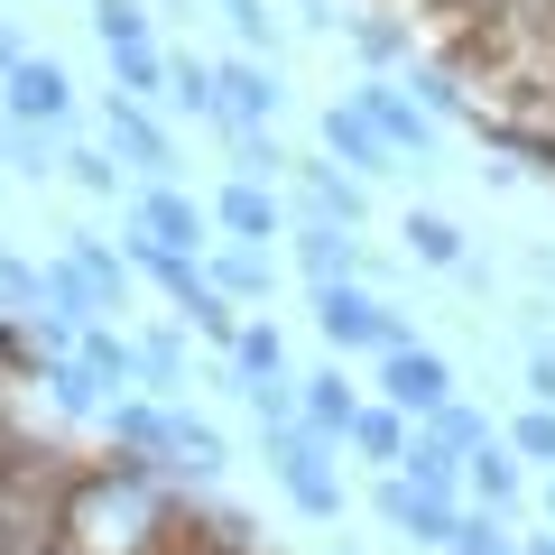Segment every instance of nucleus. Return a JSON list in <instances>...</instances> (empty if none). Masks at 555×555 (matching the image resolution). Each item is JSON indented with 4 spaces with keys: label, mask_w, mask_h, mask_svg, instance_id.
<instances>
[{
    "label": "nucleus",
    "mask_w": 555,
    "mask_h": 555,
    "mask_svg": "<svg viewBox=\"0 0 555 555\" xmlns=\"http://www.w3.org/2000/svg\"><path fill=\"white\" fill-rule=\"evenodd\" d=\"M38 297H47V269H28V259L0 241V315H38Z\"/></svg>",
    "instance_id": "32"
},
{
    "label": "nucleus",
    "mask_w": 555,
    "mask_h": 555,
    "mask_svg": "<svg viewBox=\"0 0 555 555\" xmlns=\"http://www.w3.org/2000/svg\"><path fill=\"white\" fill-rule=\"evenodd\" d=\"M444 555H518V537L500 528V509H463V528H454Z\"/></svg>",
    "instance_id": "35"
},
{
    "label": "nucleus",
    "mask_w": 555,
    "mask_h": 555,
    "mask_svg": "<svg viewBox=\"0 0 555 555\" xmlns=\"http://www.w3.org/2000/svg\"><path fill=\"white\" fill-rule=\"evenodd\" d=\"M93 38H102V56L149 47V0H93Z\"/></svg>",
    "instance_id": "29"
},
{
    "label": "nucleus",
    "mask_w": 555,
    "mask_h": 555,
    "mask_svg": "<svg viewBox=\"0 0 555 555\" xmlns=\"http://www.w3.org/2000/svg\"><path fill=\"white\" fill-rule=\"evenodd\" d=\"M463 491H473L481 509H500V518H509L518 500H528V473H518V444H509V436H491L481 454H463Z\"/></svg>",
    "instance_id": "15"
},
{
    "label": "nucleus",
    "mask_w": 555,
    "mask_h": 555,
    "mask_svg": "<svg viewBox=\"0 0 555 555\" xmlns=\"http://www.w3.org/2000/svg\"><path fill=\"white\" fill-rule=\"evenodd\" d=\"M222 20H232L241 56H278V10L269 0H222Z\"/></svg>",
    "instance_id": "33"
},
{
    "label": "nucleus",
    "mask_w": 555,
    "mask_h": 555,
    "mask_svg": "<svg viewBox=\"0 0 555 555\" xmlns=\"http://www.w3.org/2000/svg\"><path fill=\"white\" fill-rule=\"evenodd\" d=\"M259 436H269V473H278V491L297 500L306 518H343V481H334L324 436L306 426V416H287V426H259Z\"/></svg>",
    "instance_id": "1"
},
{
    "label": "nucleus",
    "mask_w": 555,
    "mask_h": 555,
    "mask_svg": "<svg viewBox=\"0 0 555 555\" xmlns=\"http://www.w3.org/2000/svg\"><path fill=\"white\" fill-rule=\"evenodd\" d=\"M408 426H416V416H398L389 398H379V408L361 398V416H352V436H343V444H352L361 463H379V473H398V454H408Z\"/></svg>",
    "instance_id": "21"
},
{
    "label": "nucleus",
    "mask_w": 555,
    "mask_h": 555,
    "mask_svg": "<svg viewBox=\"0 0 555 555\" xmlns=\"http://www.w3.org/2000/svg\"><path fill=\"white\" fill-rule=\"evenodd\" d=\"M371 509L389 518V528L408 537V546H436V555L454 546V528H463V491H416L408 473H389V481H379V491H371Z\"/></svg>",
    "instance_id": "6"
},
{
    "label": "nucleus",
    "mask_w": 555,
    "mask_h": 555,
    "mask_svg": "<svg viewBox=\"0 0 555 555\" xmlns=\"http://www.w3.org/2000/svg\"><path fill=\"white\" fill-rule=\"evenodd\" d=\"M139 389H158V398H177V389H185V334H177V324L139 334Z\"/></svg>",
    "instance_id": "26"
},
{
    "label": "nucleus",
    "mask_w": 555,
    "mask_h": 555,
    "mask_svg": "<svg viewBox=\"0 0 555 555\" xmlns=\"http://www.w3.org/2000/svg\"><path fill=\"white\" fill-rule=\"evenodd\" d=\"M222 463H232L222 426H204L185 398H167V473H185V481H222Z\"/></svg>",
    "instance_id": "13"
},
{
    "label": "nucleus",
    "mask_w": 555,
    "mask_h": 555,
    "mask_svg": "<svg viewBox=\"0 0 555 555\" xmlns=\"http://www.w3.org/2000/svg\"><path fill=\"white\" fill-rule=\"evenodd\" d=\"M56 167L83 185V195H120V158H112V149H65Z\"/></svg>",
    "instance_id": "36"
},
{
    "label": "nucleus",
    "mask_w": 555,
    "mask_h": 555,
    "mask_svg": "<svg viewBox=\"0 0 555 555\" xmlns=\"http://www.w3.org/2000/svg\"><path fill=\"white\" fill-rule=\"evenodd\" d=\"M315 324H324V343H334V352H398V343H416L408 315H398V306H379L361 278L315 287Z\"/></svg>",
    "instance_id": "2"
},
{
    "label": "nucleus",
    "mask_w": 555,
    "mask_h": 555,
    "mask_svg": "<svg viewBox=\"0 0 555 555\" xmlns=\"http://www.w3.org/2000/svg\"><path fill=\"white\" fill-rule=\"evenodd\" d=\"M0 139H10V112H0Z\"/></svg>",
    "instance_id": "45"
},
{
    "label": "nucleus",
    "mask_w": 555,
    "mask_h": 555,
    "mask_svg": "<svg viewBox=\"0 0 555 555\" xmlns=\"http://www.w3.org/2000/svg\"><path fill=\"white\" fill-rule=\"evenodd\" d=\"M214 83H222V112H232V130H269L278 102H287V83H278L269 56H222Z\"/></svg>",
    "instance_id": "10"
},
{
    "label": "nucleus",
    "mask_w": 555,
    "mask_h": 555,
    "mask_svg": "<svg viewBox=\"0 0 555 555\" xmlns=\"http://www.w3.org/2000/svg\"><path fill=\"white\" fill-rule=\"evenodd\" d=\"M297 20L306 28H343V0H297Z\"/></svg>",
    "instance_id": "39"
},
{
    "label": "nucleus",
    "mask_w": 555,
    "mask_h": 555,
    "mask_svg": "<svg viewBox=\"0 0 555 555\" xmlns=\"http://www.w3.org/2000/svg\"><path fill=\"white\" fill-rule=\"evenodd\" d=\"M324 158L352 167V177H408V158L371 130V112H361V102H334V112H324Z\"/></svg>",
    "instance_id": "9"
},
{
    "label": "nucleus",
    "mask_w": 555,
    "mask_h": 555,
    "mask_svg": "<svg viewBox=\"0 0 555 555\" xmlns=\"http://www.w3.org/2000/svg\"><path fill=\"white\" fill-rule=\"evenodd\" d=\"M20 56H28V47H20V28L0 20V75H10V65H20Z\"/></svg>",
    "instance_id": "40"
},
{
    "label": "nucleus",
    "mask_w": 555,
    "mask_h": 555,
    "mask_svg": "<svg viewBox=\"0 0 555 555\" xmlns=\"http://www.w3.org/2000/svg\"><path fill=\"white\" fill-rule=\"evenodd\" d=\"M379 398H389L398 416H436L444 398H454V361H444L436 343H398V352H379Z\"/></svg>",
    "instance_id": "7"
},
{
    "label": "nucleus",
    "mask_w": 555,
    "mask_h": 555,
    "mask_svg": "<svg viewBox=\"0 0 555 555\" xmlns=\"http://www.w3.org/2000/svg\"><path fill=\"white\" fill-rule=\"evenodd\" d=\"M214 232L222 241H259L269 250L278 232H287V214H278V195L259 177H232V185H214Z\"/></svg>",
    "instance_id": "12"
},
{
    "label": "nucleus",
    "mask_w": 555,
    "mask_h": 555,
    "mask_svg": "<svg viewBox=\"0 0 555 555\" xmlns=\"http://www.w3.org/2000/svg\"><path fill=\"white\" fill-rule=\"evenodd\" d=\"M352 102L371 112V130L389 139L398 158H436V149H444V120L426 112V102H416L408 83H389V75H361V83H352Z\"/></svg>",
    "instance_id": "4"
},
{
    "label": "nucleus",
    "mask_w": 555,
    "mask_h": 555,
    "mask_svg": "<svg viewBox=\"0 0 555 555\" xmlns=\"http://www.w3.org/2000/svg\"><path fill=\"white\" fill-rule=\"evenodd\" d=\"M352 47H361V65H371V75L416 65V47H408V28H398V20H352Z\"/></svg>",
    "instance_id": "28"
},
{
    "label": "nucleus",
    "mask_w": 555,
    "mask_h": 555,
    "mask_svg": "<svg viewBox=\"0 0 555 555\" xmlns=\"http://www.w3.org/2000/svg\"><path fill=\"white\" fill-rule=\"evenodd\" d=\"M287 177H297V195H306V214H315V222H343V232H361V222H371L361 177H343L334 158H287Z\"/></svg>",
    "instance_id": "11"
},
{
    "label": "nucleus",
    "mask_w": 555,
    "mask_h": 555,
    "mask_svg": "<svg viewBox=\"0 0 555 555\" xmlns=\"http://www.w3.org/2000/svg\"><path fill=\"white\" fill-rule=\"evenodd\" d=\"M398 241H408V259H416V269H444V278H454L463 259H473V250H463V222H454V214H426V204L408 214V232H398Z\"/></svg>",
    "instance_id": "22"
},
{
    "label": "nucleus",
    "mask_w": 555,
    "mask_h": 555,
    "mask_svg": "<svg viewBox=\"0 0 555 555\" xmlns=\"http://www.w3.org/2000/svg\"><path fill=\"white\" fill-rule=\"evenodd\" d=\"M0 158L20 167L28 185H47V177H56V130H38V120H20V130L0 139Z\"/></svg>",
    "instance_id": "30"
},
{
    "label": "nucleus",
    "mask_w": 555,
    "mask_h": 555,
    "mask_svg": "<svg viewBox=\"0 0 555 555\" xmlns=\"http://www.w3.org/2000/svg\"><path fill=\"white\" fill-rule=\"evenodd\" d=\"M102 426H112L120 454H139V463H158V473H167V398H112Z\"/></svg>",
    "instance_id": "17"
},
{
    "label": "nucleus",
    "mask_w": 555,
    "mask_h": 555,
    "mask_svg": "<svg viewBox=\"0 0 555 555\" xmlns=\"http://www.w3.org/2000/svg\"><path fill=\"white\" fill-rule=\"evenodd\" d=\"M416 426H436V436L454 444V454H481V444L500 436L491 416H481V408H463V398H444V408H436V416H416Z\"/></svg>",
    "instance_id": "31"
},
{
    "label": "nucleus",
    "mask_w": 555,
    "mask_h": 555,
    "mask_svg": "<svg viewBox=\"0 0 555 555\" xmlns=\"http://www.w3.org/2000/svg\"><path fill=\"white\" fill-rule=\"evenodd\" d=\"M38 389L56 398L65 416H102V379L83 371V352H56V361H47V371H38Z\"/></svg>",
    "instance_id": "25"
},
{
    "label": "nucleus",
    "mask_w": 555,
    "mask_h": 555,
    "mask_svg": "<svg viewBox=\"0 0 555 555\" xmlns=\"http://www.w3.org/2000/svg\"><path fill=\"white\" fill-rule=\"evenodd\" d=\"M75 352H83V371H93L102 379V389H120V379H130V389H139V343H120L112 334V324H83V334H75Z\"/></svg>",
    "instance_id": "24"
},
{
    "label": "nucleus",
    "mask_w": 555,
    "mask_h": 555,
    "mask_svg": "<svg viewBox=\"0 0 555 555\" xmlns=\"http://www.w3.org/2000/svg\"><path fill=\"white\" fill-rule=\"evenodd\" d=\"M436 10H454V20H491L500 0H436Z\"/></svg>",
    "instance_id": "41"
},
{
    "label": "nucleus",
    "mask_w": 555,
    "mask_h": 555,
    "mask_svg": "<svg viewBox=\"0 0 555 555\" xmlns=\"http://www.w3.org/2000/svg\"><path fill=\"white\" fill-rule=\"evenodd\" d=\"M518 555H555V528L546 537H518Z\"/></svg>",
    "instance_id": "42"
},
{
    "label": "nucleus",
    "mask_w": 555,
    "mask_h": 555,
    "mask_svg": "<svg viewBox=\"0 0 555 555\" xmlns=\"http://www.w3.org/2000/svg\"><path fill=\"white\" fill-rule=\"evenodd\" d=\"M158 10H204V0H158Z\"/></svg>",
    "instance_id": "43"
},
{
    "label": "nucleus",
    "mask_w": 555,
    "mask_h": 555,
    "mask_svg": "<svg viewBox=\"0 0 555 555\" xmlns=\"http://www.w3.org/2000/svg\"><path fill=\"white\" fill-rule=\"evenodd\" d=\"M500 436L518 444V463H546V473H555V408H518Z\"/></svg>",
    "instance_id": "34"
},
{
    "label": "nucleus",
    "mask_w": 555,
    "mask_h": 555,
    "mask_svg": "<svg viewBox=\"0 0 555 555\" xmlns=\"http://www.w3.org/2000/svg\"><path fill=\"white\" fill-rule=\"evenodd\" d=\"M167 112H185V120H204V130L232 139V112H222V83H214L204 56H167Z\"/></svg>",
    "instance_id": "18"
},
{
    "label": "nucleus",
    "mask_w": 555,
    "mask_h": 555,
    "mask_svg": "<svg viewBox=\"0 0 555 555\" xmlns=\"http://www.w3.org/2000/svg\"><path fill=\"white\" fill-rule=\"evenodd\" d=\"M56 250H65V259L83 269V287L102 297V315H112V306H130V250H102L93 232H65Z\"/></svg>",
    "instance_id": "20"
},
{
    "label": "nucleus",
    "mask_w": 555,
    "mask_h": 555,
    "mask_svg": "<svg viewBox=\"0 0 555 555\" xmlns=\"http://www.w3.org/2000/svg\"><path fill=\"white\" fill-rule=\"evenodd\" d=\"M204 278H214L222 297H241V306L278 297V259L259 250V241H214V250H204Z\"/></svg>",
    "instance_id": "14"
},
{
    "label": "nucleus",
    "mask_w": 555,
    "mask_h": 555,
    "mask_svg": "<svg viewBox=\"0 0 555 555\" xmlns=\"http://www.w3.org/2000/svg\"><path fill=\"white\" fill-rule=\"evenodd\" d=\"M130 241H158V250H214V204H195V195H177L167 177H149L130 195Z\"/></svg>",
    "instance_id": "3"
},
{
    "label": "nucleus",
    "mask_w": 555,
    "mask_h": 555,
    "mask_svg": "<svg viewBox=\"0 0 555 555\" xmlns=\"http://www.w3.org/2000/svg\"><path fill=\"white\" fill-rule=\"evenodd\" d=\"M528 398H537V408H555V343H537V352H528Z\"/></svg>",
    "instance_id": "38"
},
{
    "label": "nucleus",
    "mask_w": 555,
    "mask_h": 555,
    "mask_svg": "<svg viewBox=\"0 0 555 555\" xmlns=\"http://www.w3.org/2000/svg\"><path fill=\"white\" fill-rule=\"evenodd\" d=\"M297 416L315 426L324 444H343V436H352V416H361V389L343 371H315V379H297Z\"/></svg>",
    "instance_id": "19"
},
{
    "label": "nucleus",
    "mask_w": 555,
    "mask_h": 555,
    "mask_svg": "<svg viewBox=\"0 0 555 555\" xmlns=\"http://www.w3.org/2000/svg\"><path fill=\"white\" fill-rule=\"evenodd\" d=\"M546 528H555V481H546Z\"/></svg>",
    "instance_id": "44"
},
{
    "label": "nucleus",
    "mask_w": 555,
    "mask_h": 555,
    "mask_svg": "<svg viewBox=\"0 0 555 555\" xmlns=\"http://www.w3.org/2000/svg\"><path fill=\"white\" fill-rule=\"evenodd\" d=\"M287 241H297V269L315 278V287H334V278H361V232H343V222H315V214H306Z\"/></svg>",
    "instance_id": "16"
},
{
    "label": "nucleus",
    "mask_w": 555,
    "mask_h": 555,
    "mask_svg": "<svg viewBox=\"0 0 555 555\" xmlns=\"http://www.w3.org/2000/svg\"><path fill=\"white\" fill-rule=\"evenodd\" d=\"M222 361L241 371V389H250V379H297V371H287V343H278V324H241V343H232Z\"/></svg>",
    "instance_id": "27"
},
{
    "label": "nucleus",
    "mask_w": 555,
    "mask_h": 555,
    "mask_svg": "<svg viewBox=\"0 0 555 555\" xmlns=\"http://www.w3.org/2000/svg\"><path fill=\"white\" fill-rule=\"evenodd\" d=\"M0 112H10V120H38V130H65V120H75V83H65V65L20 56L10 75H0Z\"/></svg>",
    "instance_id": "8"
},
{
    "label": "nucleus",
    "mask_w": 555,
    "mask_h": 555,
    "mask_svg": "<svg viewBox=\"0 0 555 555\" xmlns=\"http://www.w3.org/2000/svg\"><path fill=\"white\" fill-rule=\"evenodd\" d=\"M334 555H343V546H334Z\"/></svg>",
    "instance_id": "46"
},
{
    "label": "nucleus",
    "mask_w": 555,
    "mask_h": 555,
    "mask_svg": "<svg viewBox=\"0 0 555 555\" xmlns=\"http://www.w3.org/2000/svg\"><path fill=\"white\" fill-rule=\"evenodd\" d=\"M102 149H112L120 167H139V185H149V177H177V139L158 130V112H149V102L120 93V83L102 93Z\"/></svg>",
    "instance_id": "5"
},
{
    "label": "nucleus",
    "mask_w": 555,
    "mask_h": 555,
    "mask_svg": "<svg viewBox=\"0 0 555 555\" xmlns=\"http://www.w3.org/2000/svg\"><path fill=\"white\" fill-rule=\"evenodd\" d=\"M398 473H408L416 491H463V454L436 436V426H408V454H398Z\"/></svg>",
    "instance_id": "23"
},
{
    "label": "nucleus",
    "mask_w": 555,
    "mask_h": 555,
    "mask_svg": "<svg viewBox=\"0 0 555 555\" xmlns=\"http://www.w3.org/2000/svg\"><path fill=\"white\" fill-rule=\"evenodd\" d=\"M232 158H241V177H259V185L287 177V149H278L269 130H232Z\"/></svg>",
    "instance_id": "37"
}]
</instances>
